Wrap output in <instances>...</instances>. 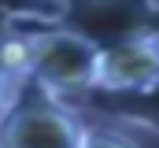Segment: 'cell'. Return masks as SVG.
<instances>
[{"label":"cell","mask_w":159,"mask_h":148,"mask_svg":"<svg viewBox=\"0 0 159 148\" xmlns=\"http://www.w3.org/2000/svg\"><path fill=\"white\" fill-rule=\"evenodd\" d=\"M100 44L81 30H41L26 37V81L48 96H81L96 89Z\"/></svg>","instance_id":"1"},{"label":"cell","mask_w":159,"mask_h":148,"mask_svg":"<svg viewBox=\"0 0 159 148\" xmlns=\"http://www.w3.org/2000/svg\"><path fill=\"white\" fill-rule=\"evenodd\" d=\"M81 130L78 115L41 89L0 100V148H78Z\"/></svg>","instance_id":"2"},{"label":"cell","mask_w":159,"mask_h":148,"mask_svg":"<svg viewBox=\"0 0 159 148\" xmlns=\"http://www.w3.org/2000/svg\"><path fill=\"white\" fill-rule=\"evenodd\" d=\"M159 85V30H137L115 44H100L96 89L104 93H152Z\"/></svg>","instance_id":"3"},{"label":"cell","mask_w":159,"mask_h":148,"mask_svg":"<svg viewBox=\"0 0 159 148\" xmlns=\"http://www.w3.org/2000/svg\"><path fill=\"white\" fill-rule=\"evenodd\" d=\"M78 148H141L133 137H126L122 130H107V126H85L81 130Z\"/></svg>","instance_id":"4"},{"label":"cell","mask_w":159,"mask_h":148,"mask_svg":"<svg viewBox=\"0 0 159 148\" xmlns=\"http://www.w3.org/2000/svg\"><path fill=\"white\" fill-rule=\"evenodd\" d=\"M7 93H11V81H7V74L0 71V100H4V96H7Z\"/></svg>","instance_id":"5"}]
</instances>
